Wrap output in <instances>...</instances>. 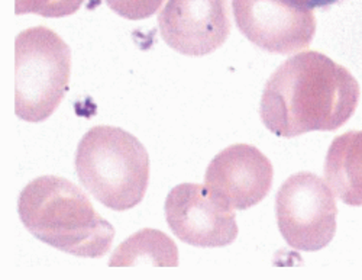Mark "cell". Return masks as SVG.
<instances>
[{"label": "cell", "instance_id": "obj_3", "mask_svg": "<svg viewBox=\"0 0 362 280\" xmlns=\"http://www.w3.org/2000/svg\"><path fill=\"white\" fill-rule=\"evenodd\" d=\"M76 170L81 184L102 205L128 211L145 196L149 157L142 142L122 128L99 125L77 147Z\"/></svg>", "mask_w": 362, "mask_h": 280}, {"label": "cell", "instance_id": "obj_1", "mask_svg": "<svg viewBox=\"0 0 362 280\" xmlns=\"http://www.w3.org/2000/svg\"><path fill=\"white\" fill-rule=\"evenodd\" d=\"M359 86L327 55L305 51L290 57L267 82L259 115L269 133L293 138L335 131L354 115Z\"/></svg>", "mask_w": 362, "mask_h": 280}, {"label": "cell", "instance_id": "obj_4", "mask_svg": "<svg viewBox=\"0 0 362 280\" xmlns=\"http://www.w3.org/2000/svg\"><path fill=\"white\" fill-rule=\"evenodd\" d=\"M15 112L42 122L63 102L71 74V51L47 26L22 30L15 44Z\"/></svg>", "mask_w": 362, "mask_h": 280}, {"label": "cell", "instance_id": "obj_10", "mask_svg": "<svg viewBox=\"0 0 362 280\" xmlns=\"http://www.w3.org/2000/svg\"><path fill=\"white\" fill-rule=\"evenodd\" d=\"M325 179L344 203L362 206V131L345 133L330 144Z\"/></svg>", "mask_w": 362, "mask_h": 280}, {"label": "cell", "instance_id": "obj_5", "mask_svg": "<svg viewBox=\"0 0 362 280\" xmlns=\"http://www.w3.org/2000/svg\"><path fill=\"white\" fill-rule=\"evenodd\" d=\"M337 202L329 184L313 173L290 176L277 192L276 215L286 242L298 252L325 248L337 231Z\"/></svg>", "mask_w": 362, "mask_h": 280}, {"label": "cell", "instance_id": "obj_13", "mask_svg": "<svg viewBox=\"0 0 362 280\" xmlns=\"http://www.w3.org/2000/svg\"><path fill=\"white\" fill-rule=\"evenodd\" d=\"M164 0H106L107 6L119 16L141 21L157 13Z\"/></svg>", "mask_w": 362, "mask_h": 280}, {"label": "cell", "instance_id": "obj_7", "mask_svg": "<svg viewBox=\"0 0 362 280\" xmlns=\"http://www.w3.org/2000/svg\"><path fill=\"white\" fill-rule=\"evenodd\" d=\"M165 218L174 235L189 245L226 247L238 237L232 209L197 183H183L171 189L165 199Z\"/></svg>", "mask_w": 362, "mask_h": 280}, {"label": "cell", "instance_id": "obj_9", "mask_svg": "<svg viewBox=\"0 0 362 280\" xmlns=\"http://www.w3.org/2000/svg\"><path fill=\"white\" fill-rule=\"evenodd\" d=\"M273 164L254 145L235 144L210 162L204 186L230 209L259 203L273 184Z\"/></svg>", "mask_w": 362, "mask_h": 280}, {"label": "cell", "instance_id": "obj_8", "mask_svg": "<svg viewBox=\"0 0 362 280\" xmlns=\"http://www.w3.org/2000/svg\"><path fill=\"white\" fill-rule=\"evenodd\" d=\"M158 28L174 51L207 55L221 48L230 34L228 0H168L158 15Z\"/></svg>", "mask_w": 362, "mask_h": 280}, {"label": "cell", "instance_id": "obj_14", "mask_svg": "<svg viewBox=\"0 0 362 280\" xmlns=\"http://www.w3.org/2000/svg\"><path fill=\"white\" fill-rule=\"evenodd\" d=\"M291 4H296L301 8H306V9H315V8H326V6H332L341 0H290Z\"/></svg>", "mask_w": 362, "mask_h": 280}, {"label": "cell", "instance_id": "obj_12", "mask_svg": "<svg viewBox=\"0 0 362 280\" xmlns=\"http://www.w3.org/2000/svg\"><path fill=\"white\" fill-rule=\"evenodd\" d=\"M16 15L35 13L45 18H63L76 13L84 0H15Z\"/></svg>", "mask_w": 362, "mask_h": 280}, {"label": "cell", "instance_id": "obj_2", "mask_svg": "<svg viewBox=\"0 0 362 280\" xmlns=\"http://www.w3.org/2000/svg\"><path fill=\"white\" fill-rule=\"evenodd\" d=\"M18 211L25 228L57 250L87 259H100L110 250L113 227L64 177L42 176L28 183Z\"/></svg>", "mask_w": 362, "mask_h": 280}, {"label": "cell", "instance_id": "obj_6", "mask_svg": "<svg viewBox=\"0 0 362 280\" xmlns=\"http://www.w3.org/2000/svg\"><path fill=\"white\" fill-rule=\"evenodd\" d=\"M235 22L252 44L274 54H293L313 41L316 18L290 0H232Z\"/></svg>", "mask_w": 362, "mask_h": 280}, {"label": "cell", "instance_id": "obj_11", "mask_svg": "<svg viewBox=\"0 0 362 280\" xmlns=\"http://www.w3.org/2000/svg\"><path fill=\"white\" fill-rule=\"evenodd\" d=\"M109 266L177 267L178 250L175 242L164 233L153 228H144L116 248Z\"/></svg>", "mask_w": 362, "mask_h": 280}]
</instances>
